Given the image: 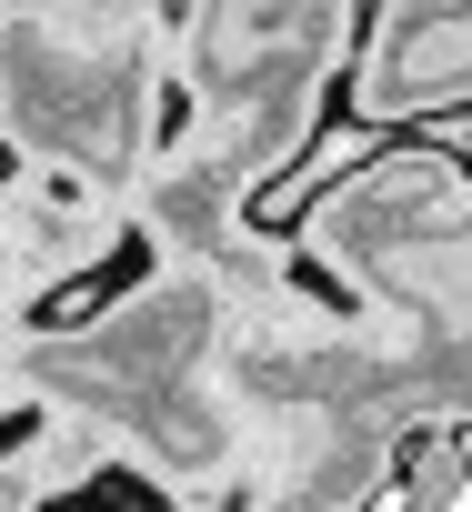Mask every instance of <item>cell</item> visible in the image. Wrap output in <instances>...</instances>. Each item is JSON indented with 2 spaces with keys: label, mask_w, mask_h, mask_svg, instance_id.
<instances>
[{
  "label": "cell",
  "mask_w": 472,
  "mask_h": 512,
  "mask_svg": "<svg viewBox=\"0 0 472 512\" xmlns=\"http://www.w3.org/2000/svg\"><path fill=\"white\" fill-rule=\"evenodd\" d=\"M0 191H11V141H0Z\"/></svg>",
  "instance_id": "6da1fadb"
}]
</instances>
